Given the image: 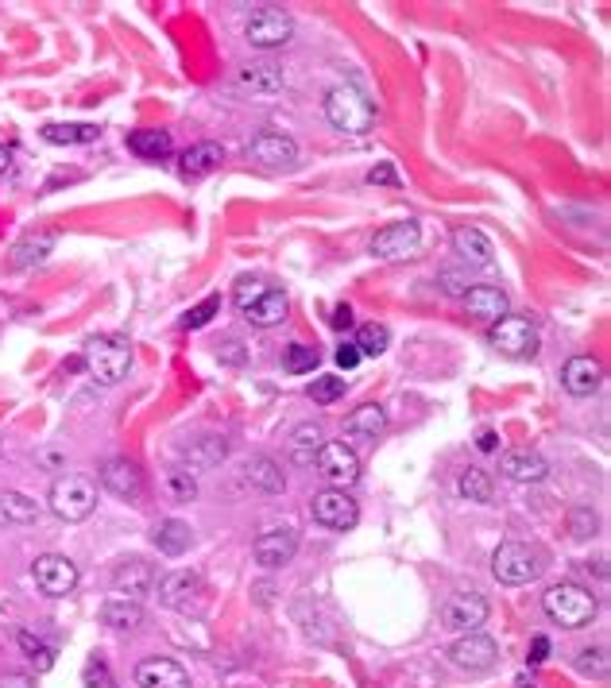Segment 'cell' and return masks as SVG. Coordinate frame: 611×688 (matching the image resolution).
Listing matches in <instances>:
<instances>
[{"instance_id":"6da1fadb","label":"cell","mask_w":611,"mask_h":688,"mask_svg":"<svg viewBox=\"0 0 611 688\" xmlns=\"http://www.w3.org/2000/svg\"><path fill=\"white\" fill-rule=\"evenodd\" d=\"M325 116L337 132L349 136H364L376 124V101L360 86H333L325 93Z\"/></svg>"},{"instance_id":"7a4b0ae2","label":"cell","mask_w":611,"mask_h":688,"mask_svg":"<svg viewBox=\"0 0 611 688\" xmlns=\"http://www.w3.org/2000/svg\"><path fill=\"white\" fill-rule=\"evenodd\" d=\"M542 611L550 615L557 627H565V631H581V627H588V623L596 619L600 600H596L588 588H581V584L561 580V584H553L550 592L542 596Z\"/></svg>"},{"instance_id":"3957f363","label":"cell","mask_w":611,"mask_h":688,"mask_svg":"<svg viewBox=\"0 0 611 688\" xmlns=\"http://www.w3.org/2000/svg\"><path fill=\"white\" fill-rule=\"evenodd\" d=\"M546 573V553L530 542H503L492 553V576L499 584H530Z\"/></svg>"},{"instance_id":"277c9868","label":"cell","mask_w":611,"mask_h":688,"mask_svg":"<svg viewBox=\"0 0 611 688\" xmlns=\"http://www.w3.org/2000/svg\"><path fill=\"white\" fill-rule=\"evenodd\" d=\"M82 364H86L89 375H93L97 383L113 387V383H120V379L128 375V368H132V344L124 341V337H113V333L93 337V341L86 344V352H82Z\"/></svg>"},{"instance_id":"5b68a950","label":"cell","mask_w":611,"mask_h":688,"mask_svg":"<svg viewBox=\"0 0 611 688\" xmlns=\"http://www.w3.org/2000/svg\"><path fill=\"white\" fill-rule=\"evenodd\" d=\"M47 507L62 518V522H86L97 511V484L89 476H59L51 484Z\"/></svg>"},{"instance_id":"8992f818","label":"cell","mask_w":611,"mask_h":688,"mask_svg":"<svg viewBox=\"0 0 611 688\" xmlns=\"http://www.w3.org/2000/svg\"><path fill=\"white\" fill-rule=\"evenodd\" d=\"M488 344L499 356H507V360H530L538 352V329H534L530 317L507 314L488 329Z\"/></svg>"},{"instance_id":"52a82bcc","label":"cell","mask_w":611,"mask_h":688,"mask_svg":"<svg viewBox=\"0 0 611 688\" xmlns=\"http://www.w3.org/2000/svg\"><path fill=\"white\" fill-rule=\"evenodd\" d=\"M291 35H294L291 12L279 8V4H263V8H256V12L248 16V24H244V39H248L252 47H260V51L287 47Z\"/></svg>"},{"instance_id":"ba28073f","label":"cell","mask_w":611,"mask_h":688,"mask_svg":"<svg viewBox=\"0 0 611 688\" xmlns=\"http://www.w3.org/2000/svg\"><path fill=\"white\" fill-rule=\"evenodd\" d=\"M314 464H318V476L329 488L345 491L360 480V457H356V449H352L349 441H325L318 449V457H314Z\"/></svg>"},{"instance_id":"9c48e42d","label":"cell","mask_w":611,"mask_h":688,"mask_svg":"<svg viewBox=\"0 0 611 688\" xmlns=\"http://www.w3.org/2000/svg\"><path fill=\"white\" fill-rule=\"evenodd\" d=\"M31 576H35V588H39L43 596H51V600H62V596H70V592L78 588V565H74L70 557H62V553H43V557H35Z\"/></svg>"},{"instance_id":"30bf717a","label":"cell","mask_w":611,"mask_h":688,"mask_svg":"<svg viewBox=\"0 0 611 688\" xmlns=\"http://www.w3.org/2000/svg\"><path fill=\"white\" fill-rule=\"evenodd\" d=\"M488 615H492V607H488V600H484L480 592H453V596L445 600V607H441V623H445L449 631H461V634L484 627Z\"/></svg>"},{"instance_id":"8fae6325","label":"cell","mask_w":611,"mask_h":688,"mask_svg":"<svg viewBox=\"0 0 611 688\" xmlns=\"http://www.w3.org/2000/svg\"><path fill=\"white\" fill-rule=\"evenodd\" d=\"M310 511H314V518H318L325 530H352V526L360 522V507H356V499L341 488L318 491V495H314V503H310Z\"/></svg>"},{"instance_id":"7c38bea8","label":"cell","mask_w":611,"mask_h":688,"mask_svg":"<svg viewBox=\"0 0 611 688\" xmlns=\"http://www.w3.org/2000/svg\"><path fill=\"white\" fill-rule=\"evenodd\" d=\"M449 661L457 669H465V673H488L495 661H499V646H495V638H488V634L468 631L449 646Z\"/></svg>"},{"instance_id":"4fadbf2b","label":"cell","mask_w":611,"mask_h":688,"mask_svg":"<svg viewBox=\"0 0 611 688\" xmlns=\"http://www.w3.org/2000/svg\"><path fill=\"white\" fill-rule=\"evenodd\" d=\"M422 244V225L418 221H395L372 236V256L379 259H410Z\"/></svg>"},{"instance_id":"5bb4252c","label":"cell","mask_w":611,"mask_h":688,"mask_svg":"<svg viewBox=\"0 0 611 688\" xmlns=\"http://www.w3.org/2000/svg\"><path fill=\"white\" fill-rule=\"evenodd\" d=\"M101 484H105V491H113L117 499H124V503H136L144 495V472H140L136 460L109 457L101 464Z\"/></svg>"},{"instance_id":"9a60e30c","label":"cell","mask_w":611,"mask_h":688,"mask_svg":"<svg viewBox=\"0 0 611 688\" xmlns=\"http://www.w3.org/2000/svg\"><path fill=\"white\" fill-rule=\"evenodd\" d=\"M248 159L267 167V171H287V167H294V159H298V144H294L291 136H283V132H260L248 144Z\"/></svg>"},{"instance_id":"2e32d148","label":"cell","mask_w":611,"mask_h":688,"mask_svg":"<svg viewBox=\"0 0 611 688\" xmlns=\"http://www.w3.org/2000/svg\"><path fill=\"white\" fill-rule=\"evenodd\" d=\"M252 553H256V565H263V569H283V565H291L294 553H298V534L291 526H275V530H267V534L256 538Z\"/></svg>"},{"instance_id":"e0dca14e","label":"cell","mask_w":611,"mask_h":688,"mask_svg":"<svg viewBox=\"0 0 611 688\" xmlns=\"http://www.w3.org/2000/svg\"><path fill=\"white\" fill-rule=\"evenodd\" d=\"M151 588H155V569L147 565L144 557H124V561H117V569H113V596L144 600Z\"/></svg>"},{"instance_id":"ac0fdd59","label":"cell","mask_w":611,"mask_h":688,"mask_svg":"<svg viewBox=\"0 0 611 688\" xmlns=\"http://www.w3.org/2000/svg\"><path fill=\"white\" fill-rule=\"evenodd\" d=\"M202 596H205L202 576L190 573V569H178V573H167L159 580V600H163V607H171V611H190Z\"/></svg>"},{"instance_id":"d6986e66","label":"cell","mask_w":611,"mask_h":688,"mask_svg":"<svg viewBox=\"0 0 611 688\" xmlns=\"http://www.w3.org/2000/svg\"><path fill=\"white\" fill-rule=\"evenodd\" d=\"M499 472L511 480V484H542L550 476V464L542 453L534 449H511L499 457Z\"/></svg>"},{"instance_id":"ffe728a7","label":"cell","mask_w":611,"mask_h":688,"mask_svg":"<svg viewBox=\"0 0 611 688\" xmlns=\"http://www.w3.org/2000/svg\"><path fill=\"white\" fill-rule=\"evenodd\" d=\"M140 688H190V673L175 658H144L136 665Z\"/></svg>"},{"instance_id":"44dd1931","label":"cell","mask_w":611,"mask_h":688,"mask_svg":"<svg viewBox=\"0 0 611 688\" xmlns=\"http://www.w3.org/2000/svg\"><path fill=\"white\" fill-rule=\"evenodd\" d=\"M600 379H604V368H600V360H592V356H573V360L561 368V387H565L569 395H577V399L596 395V391H600Z\"/></svg>"},{"instance_id":"7402d4cb","label":"cell","mask_w":611,"mask_h":688,"mask_svg":"<svg viewBox=\"0 0 611 688\" xmlns=\"http://www.w3.org/2000/svg\"><path fill=\"white\" fill-rule=\"evenodd\" d=\"M453 252L465 259L468 267H492V263H495L492 240H488V236H484L480 229H472V225L453 229Z\"/></svg>"},{"instance_id":"603a6c76","label":"cell","mask_w":611,"mask_h":688,"mask_svg":"<svg viewBox=\"0 0 611 688\" xmlns=\"http://www.w3.org/2000/svg\"><path fill=\"white\" fill-rule=\"evenodd\" d=\"M387 433V410L379 402H364L360 410H352L345 422V437L349 441H376Z\"/></svg>"},{"instance_id":"cb8c5ba5","label":"cell","mask_w":611,"mask_h":688,"mask_svg":"<svg viewBox=\"0 0 611 688\" xmlns=\"http://www.w3.org/2000/svg\"><path fill=\"white\" fill-rule=\"evenodd\" d=\"M465 306L472 317H480V321H499V317H507V310H511V302H507V290L503 287H472L465 294Z\"/></svg>"},{"instance_id":"d4e9b609","label":"cell","mask_w":611,"mask_h":688,"mask_svg":"<svg viewBox=\"0 0 611 688\" xmlns=\"http://www.w3.org/2000/svg\"><path fill=\"white\" fill-rule=\"evenodd\" d=\"M287 314H291V302H287V294H283V290H275V287L267 290L256 306H248V310H244V317H248L256 329H275V325H283V321H287Z\"/></svg>"},{"instance_id":"484cf974","label":"cell","mask_w":611,"mask_h":688,"mask_svg":"<svg viewBox=\"0 0 611 688\" xmlns=\"http://www.w3.org/2000/svg\"><path fill=\"white\" fill-rule=\"evenodd\" d=\"M221 159H225V151L217 144H194L182 151V159H178V174L182 178H205L209 171H217L221 167Z\"/></svg>"},{"instance_id":"4316f807","label":"cell","mask_w":611,"mask_h":688,"mask_svg":"<svg viewBox=\"0 0 611 688\" xmlns=\"http://www.w3.org/2000/svg\"><path fill=\"white\" fill-rule=\"evenodd\" d=\"M151 542H155V549H159L163 557H182V553L190 549V542H194V530H190L182 518H163V522L155 526Z\"/></svg>"},{"instance_id":"83f0119b","label":"cell","mask_w":611,"mask_h":688,"mask_svg":"<svg viewBox=\"0 0 611 688\" xmlns=\"http://www.w3.org/2000/svg\"><path fill=\"white\" fill-rule=\"evenodd\" d=\"M101 619H105V627H113V631H140V627H144V607H140V600L109 596L105 607H101Z\"/></svg>"},{"instance_id":"f1b7e54d","label":"cell","mask_w":611,"mask_h":688,"mask_svg":"<svg viewBox=\"0 0 611 688\" xmlns=\"http://www.w3.org/2000/svg\"><path fill=\"white\" fill-rule=\"evenodd\" d=\"M240 89L256 93V97H275L283 89V70L271 66V62H256V66H244L240 70Z\"/></svg>"},{"instance_id":"f546056e","label":"cell","mask_w":611,"mask_h":688,"mask_svg":"<svg viewBox=\"0 0 611 688\" xmlns=\"http://www.w3.org/2000/svg\"><path fill=\"white\" fill-rule=\"evenodd\" d=\"M182 457L190 460V472L194 468H213V464H221L229 457V445H225V437L205 433V437H194L190 445H182Z\"/></svg>"},{"instance_id":"4dcf8cb0","label":"cell","mask_w":611,"mask_h":688,"mask_svg":"<svg viewBox=\"0 0 611 688\" xmlns=\"http://www.w3.org/2000/svg\"><path fill=\"white\" fill-rule=\"evenodd\" d=\"M128 151H132V155H140V159L159 163V159H167V155L175 151V140H171V132L144 128V132H132V136H128Z\"/></svg>"},{"instance_id":"1f68e13d","label":"cell","mask_w":611,"mask_h":688,"mask_svg":"<svg viewBox=\"0 0 611 688\" xmlns=\"http://www.w3.org/2000/svg\"><path fill=\"white\" fill-rule=\"evenodd\" d=\"M51 248H55V232H35V236H24V240L12 248V267H16V271L35 267V263H43V259L51 256Z\"/></svg>"},{"instance_id":"d6a6232c","label":"cell","mask_w":611,"mask_h":688,"mask_svg":"<svg viewBox=\"0 0 611 688\" xmlns=\"http://www.w3.org/2000/svg\"><path fill=\"white\" fill-rule=\"evenodd\" d=\"M248 484H252V488H260V491H267V495H279V491L287 488V476H283L279 460L252 457V460H248Z\"/></svg>"},{"instance_id":"836d02e7","label":"cell","mask_w":611,"mask_h":688,"mask_svg":"<svg viewBox=\"0 0 611 688\" xmlns=\"http://www.w3.org/2000/svg\"><path fill=\"white\" fill-rule=\"evenodd\" d=\"M321 445H325V430H321L318 422H302L291 433V460L294 464H314Z\"/></svg>"},{"instance_id":"e575fe53","label":"cell","mask_w":611,"mask_h":688,"mask_svg":"<svg viewBox=\"0 0 611 688\" xmlns=\"http://www.w3.org/2000/svg\"><path fill=\"white\" fill-rule=\"evenodd\" d=\"M457 491H461V499H468V503H492V472L488 468H465L461 476H457Z\"/></svg>"},{"instance_id":"d590c367","label":"cell","mask_w":611,"mask_h":688,"mask_svg":"<svg viewBox=\"0 0 611 688\" xmlns=\"http://www.w3.org/2000/svg\"><path fill=\"white\" fill-rule=\"evenodd\" d=\"M39 511H43V507H39L31 495H24V491H0V518H4V522L28 526V522L39 518Z\"/></svg>"},{"instance_id":"8d00e7d4","label":"cell","mask_w":611,"mask_h":688,"mask_svg":"<svg viewBox=\"0 0 611 688\" xmlns=\"http://www.w3.org/2000/svg\"><path fill=\"white\" fill-rule=\"evenodd\" d=\"M97 136H101L97 124H47V128H43V140H47V144H62V147L93 144Z\"/></svg>"},{"instance_id":"74e56055","label":"cell","mask_w":611,"mask_h":688,"mask_svg":"<svg viewBox=\"0 0 611 688\" xmlns=\"http://www.w3.org/2000/svg\"><path fill=\"white\" fill-rule=\"evenodd\" d=\"M356 348H360V356H379V352H387V344H391V329L387 325H379V321H372V325H360L356 329Z\"/></svg>"},{"instance_id":"f35d334b","label":"cell","mask_w":611,"mask_h":688,"mask_svg":"<svg viewBox=\"0 0 611 688\" xmlns=\"http://www.w3.org/2000/svg\"><path fill=\"white\" fill-rule=\"evenodd\" d=\"M314 368H318V348H310V344H287L283 348V372L310 375Z\"/></svg>"},{"instance_id":"ab89813d","label":"cell","mask_w":611,"mask_h":688,"mask_svg":"<svg viewBox=\"0 0 611 688\" xmlns=\"http://www.w3.org/2000/svg\"><path fill=\"white\" fill-rule=\"evenodd\" d=\"M16 646H20L24 654H28L31 665H35L39 673L55 665V650H51V646H47L43 638H35V634H31V631H16Z\"/></svg>"},{"instance_id":"60d3db41","label":"cell","mask_w":611,"mask_h":688,"mask_svg":"<svg viewBox=\"0 0 611 688\" xmlns=\"http://www.w3.org/2000/svg\"><path fill=\"white\" fill-rule=\"evenodd\" d=\"M167 491H171V499H178V503H190V499L198 495V476H194L186 464H175V468L167 472Z\"/></svg>"},{"instance_id":"b9f144b4","label":"cell","mask_w":611,"mask_h":688,"mask_svg":"<svg viewBox=\"0 0 611 688\" xmlns=\"http://www.w3.org/2000/svg\"><path fill=\"white\" fill-rule=\"evenodd\" d=\"M267 290H271V283H267V279H256V275H244V279H236V290H233L236 310L244 314L248 306H256V302H260Z\"/></svg>"},{"instance_id":"7bdbcfd3","label":"cell","mask_w":611,"mask_h":688,"mask_svg":"<svg viewBox=\"0 0 611 688\" xmlns=\"http://www.w3.org/2000/svg\"><path fill=\"white\" fill-rule=\"evenodd\" d=\"M345 379L341 375H321V379H314L310 383V399L318 402V406H329V402H337L341 395H345Z\"/></svg>"},{"instance_id":"ee69618b","label":"cell","mask_w":611,"mask_h":688,"mask_svg":"<svg viewBox=\"0 0 611 688\" xmlns=\"http://www.w3.org/2000/svg\"><path fill=\"white\" fill-rule=\"evenodd\" d=\"M577 669H581L584 677H608V650L604 646H588V650H581L577 654Z\"/></svg>"},{"instance_id":"f6af8a7d","label":"cell","mask_w":611,"mask_h":688,"mask_svg":"<svg viewBox=\"0 0 611 688\" xmlns=\"http://www.w3.org/2000/svg\"><path fill=\"white\" fill-rule=\"evenodd\" d=\"M217 314H221V298H217V294H209L202 306H194L190 314L182 317V329H202V325H209Z\"/></svg>"},{"instance_id":"bcb514c9","label":"cell","mask_w":611,"mask_h":688,"mask_svg":"<svg viewBox=\"0 0 611 688\" xmlns=\"http://www.w3.org/2000/svg\"><path fill=\"white\" fill-rule=\"evenodd\" d=\"M569 526H573V538H592V534H596V515H592V507H573Z\"/></svg>"},{"instance_id":"7dc6e473","label":"cell","mask_w":611,"mask_h":688,"mask_svg":"<svg viewBox=\"0 0 611 688\" xmlns=\"http://www.w3.org/2000/svg\"><path fill=\"white\" fill-rule=\"evenodd\" d=\"M217 356H221V364H233V368H240V364L248 360V352H244V344L240 341H225L217 348Z\"/></svg>"},{"instance_id":"c3c4849f","label":"cell","mask_w":611,"mask_h":688,"mask_svg":"<svg viewBox=\"0 0 611 688\" xmlns=\"http://www.w3.org/2000/svg\"><path fill=\"white\" fill-rule=\"evenodd\" d=\"M86 685L89 688H109V669H105V661L93 658L86 665Z\"/></svg>"},{"instance_id":"681fc988","label":"cell","mask_w":611,"mask_h":688,"mask_svg":"<svg viewBox=\"0 0 611 688\" xmlns=\"http://www.w3.org/2000/svg\"><path fill=\"white\" fill-rule=\"evenodd\" d=\"M437 283H441V290H445V294H468V287H472V283H468V279H461L457 271H441V275H437Z\"/></svg>"},{"instance_id":"f907efd6","label":"cell","mask_w":611,"mask_h":688,"mask_svg":"<svg viewBox=\"0 0 611 688\" xmlns=\"http://www.w3.org/2000/svg\"><path fill=\"white\" fill-rule=\"evenodd\" d=\"M368 182H372V186H399V174H395L391 163H383L376 171H368Z\"/></svg>"},{"instance_id":"816d5d0a","label":"cell","mask_w":611,"mask_h":688,"mask_svg":"<svg viewBox=\"0 0 611 688\" xmlns=\"http://www.w3.org/2000/svg\"><path fill=\"white\" fill-rule=\"evenodd\" d=\"M337 364H341L345 372H352V368L360 364V348H356V344H341V348H337Z\"/></svg>"},{"instance_id":"f5cc1de1","label":"cell","mask_w":611,"mask_h":688,"mask_svg":"<svg viewBox=\"0 0 611 688\" xmlns=\"http://www.w3.org/2000/svg\"><path fill=\"white\" fill-rule=\"evenodd\" d=\"M546 658H550V638H546V634H538V638L530 642V665H542Z\"/></svg>"},{"instance_id":"db71d44e","label":"cell","mask_w":611,"mask_h":688,"mask_svg":"<svg viewBox=\"0 0 611 688\" xmlns=\"http://www.w3.org/2000/svg\"><path fill=\"white\" fill-rule=\"evenodd\" d=\"M476 449H480V453H495V449H499V437H495V430H480V437H476Z\"/></svg>"},{"instance_id":"11a10c76","label":"cell","mask_w":611,"mask_h":688,"mask_svg":"<svg viewBox=\"0 0 611 688\" xmlns=\"http://www.w3.org/2000/svg\"><path fill=\"white\" fill-rule=\"evenodd\" d=\"M329 325H333V329H349V325H352L349 306H337V310H333V317H329Z\"/></svg>"},{"instance_id":"9f6ffc18","label":"cell","mask_w":611,"mask_h":688,"mask_svg":"<svg viewBox=\"0 0 611 688\" xmlns=\"http://www.w3.org/2000/svg\"><path fill=\"white\" fill-rule=\"evenodd\" d=\"M4 685L8 688H31V681L28 677H4Z\"/></svg>"},{"instance_id":"6f0895ef","label":"cell","mask_w":611,"mask_h":688,"mask_svg":"<svg viewBox=\"0 0 611 688\" xmlns=\"http://www.w3.org/2000/svg\"><path fill=\"white\" fill-rule=\"evenodd\" d=\"M12 167V155H8V147H0V174Z\"/></svg>"},{"instance_id":"680465c9","label":"cell","mask_w":611,"mask_h":688,"mask_svg":"<svg viewBox=\"0 0 611 688\" xmlns=\"http://www.w3.org/2000/svg\"><path fill=\"white\" fill-rule=\"evenodd\" d=\"M526 688H534V685H526Z\"/></svg>"}]
</instances>
